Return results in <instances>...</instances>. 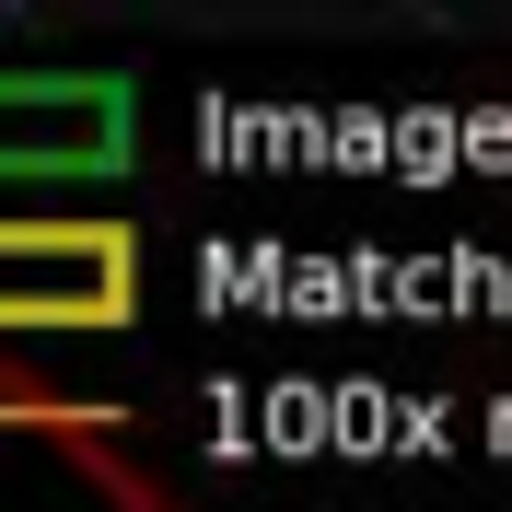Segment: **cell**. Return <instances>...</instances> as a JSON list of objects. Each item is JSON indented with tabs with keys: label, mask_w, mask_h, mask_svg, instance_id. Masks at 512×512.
<instances>
[{
	"label": "cell",
	"mask_w": 512,
	"mask_h": 512,
	"mask_svg": "<svg viewBox=\"0 0 512 512\" xmlns=\"http://www.w3.org/2000/svg\"><path fill=\"white\" fill-rule=\"evenodd\" d=\"M140 315V233L117 210L0 222V338H117Z\"/></svg>",
	"instance_id": "1"
},
{
	"label": "cell",
	"mask_w": 512,
	"mask_h": 512,
	"mask_svg": "<svg viewBox=\"0 0 512 512\" xmlns=\"http://www.w3.org/2000/svg\"><path fill=\"white\" fill-rule=\"evenodd\" d=\"M140 163L128 70H0V187H117Z\"/></svg>",
	"instance_id": "2"
}]
</instances>
